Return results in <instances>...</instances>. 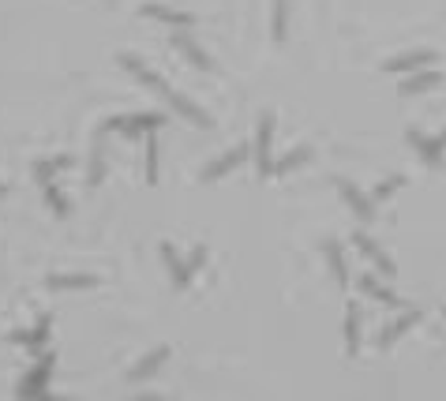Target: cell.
Returning <instances> with one entry per match:
<instances>
[{
  "label": "cell",
  "mask_w": 446,
  "mask_h": 401,
  "mask_svg": "<svg viewBox=\"0 0 446 401\" xmlns=\"http://www.w3.org/2000/svg\"><path fill=\"white\" fill-rule=\"evenodd\" d=\"M169 116L165 113H132V116H124V128L121 132L124 135H139V132H154V128H161Z\"/></svg>",
  "instance_id": "cell-8"
},
{
  "label": "cell",
  "mask_w": 446,
  "mask_h": 401,
  "mask_svg": "<svg viewBox=\"0 0 446 401\" xmlns=\"http://www.w3.org/2000/svg\"><path fill=\"white\" fill-rule=\"evenodd\" d=\"M409 139H412V143L420 147L424 161H431V165H435V161L442 158V150H446V143H442V139H428V135H420V132H409Z\"/></svg>",
  "instance_id": "cell-19"
},
{
  "label": "cell",
  "mask_w": 446,
  "mask_h": 401,
  "mask_svg": "<svg viewBox=\"0 0 446 401\" xmlns=\"http://www.w3.org/2000/svg\"><path fill=\"white\" fill-rule=\"evenodd\" d=\"M323 252H326V259H330V270H334V278H338V285L345 289V285H349V270H345V259H342L338 240H326Z\"/></svg>",
  "instance_id": "cell-17"
},
{
  "label": "cell",
  "mask_w": 446,
  "mask_h": 401,
  "mask_svg": "<svg viewBox=\"0 0 446 401\" xmlns=\"http://www.w3.org/2000/svg\"><path fill=\"white\" fill-rule=\"evenodd\" d=\"M121 64H124V68H128V72H132V75H135V79H139V83H147V86H150V90H158L161 97H169V90H173V86H169L165 79H161V75H158V72H150V68H147V64H143V60H139V57H132V53H121Z\"/></svg>",
  "instance_id": "cell-4"
},
{
  "label": "cell",
  "mask_w": 446,
  "mask_h": 401,
  "mask_svg": "<svg viewBox=\"0 0 446 401\" xmlns=\"http://www.w3.org/2000/svg\"><path fill=\"white\" fill-rule=\"evenodd\" d=\"M338 191L345 195V203H349V207L356 210V214H360V218L364 222H372V199H367V195L360 191V188H356V184H349V180H338Z\"/></svg>",
  "instance_id": "cell-11"
},
{
  "label": "cell",
  "mask_w": 446,
  "mask_h": 401,
  "mask_svg": "<svg viewBox=\"0 0 446 401\" xmlns=\"http://www.w3.org/2000/svg\"><path fill=\"white\" fill-rule=\"evenodd\" d=\"M105 150H102V135L94 139V154H90V184H102V172H105Z\"/></svg>",
  "instance_id": "cell-25"
},
{
  "label": "cell",
  "mask_w": 446,
  "mask_h": 401,
  "mask_svg": "<svg viewBox=\"0 0 446 401\" xmlns=\"http://www.w3.org/2000/svg\"><path fill=\"white\" fill-rule=\"evenodd\" d=\"M435 83H439V75H435V72L412 75V79L401 83V94H424V90H428V86H435Z\"/></svg>",
  "instance_id": "cell-22"
},
{
  "label": "cell",
  "mask_w": 446,
  "mask_h": 401,
  "mask_svg": "<svg viewBox=\"0 0 446 401\" xmlns=\"http://www.w3.org/2000/svg\"><path fill=\"white\" fill-rule=\"evenodd\" d=\"M417 322H420V315H417V311H409V315H401L398 322H390V327H386V334H383V338H379V345H383V349H386V345H394V341L401 338V334H405L409 327H417Z\"/></svg>",
  "instance_id": "cell-21"
},
{
  "label": "cell",
  "mask_w": 446,
  "mask_h": 401,
  "mask_svg": "<svg viewBox=\"0 0 446 401\" xmlns=\"http://www.w3.org/2000/svg\"><path fill=\"white\" fill-rule=\"evenodd\" d=\"M401 184H405V180H401V177H390V180L383 184V188H379V191H375V203H383V199H386V195H394V191L401 188Z\"/></svg>",
  "instance_id": "cell-28"
},
{
  "label": "cell",
  "mask_w": 446,
  "mask_h": 401,
  "mask_svg": "<svg viewBox=\"0 0 446 401\" xmlns=\"http://www.w3.org/2000/svg\"><path fill=\"white\" fill-rule=\"evenodd\" d=\"M53 367H57V353H53V349H49V353L41 349V353H38V364L30 367L27 379L15 386V401H38L41 394H46V386H49Z\"/></svg>",
  "instance_id": "cell-1"
},
{
  "label": "cell",
  "mask_w": 446,
  "mask_h": 401,
  "mask_svg": "<svg viewBox=\"0 0 446 401\" xmlns=\"http://www.w3.org/2000/svg\"><path fill=\"white\" fill-rule=\"evenodd\" d=\"M143 15L158 19V23H169V27H180V30L195 23V15H188V12H177V8H165V4H147V8H143Z\"/></svg>",
  "instance_id": "cell-9"
},
{
  "label": "cell",
  "mask_w": 446,
  "mask_h": 401,
  "mask_svg": "<svg viewBox=\"0 0 446 401\" xmlns=\"http://www.w3.org/2000/svg\"><path fill=\"white\" fill-rule=\"evenodd\" d=\"M135 401H161V397H154V394H135Z\"/></svg>",
  "instance_id": "cell-29"
},
{
  "label": "cell",
  "mask_w": 446,
  "mask_h": 401,
  "mask_svg": "<svg viewBox=\"0 0 446 401\" xmlns=\"http://www.w3.org/2000/svg\"><path fill=\"white\" fill-rule=\"evenodd\" d=\"M49 334H53V315H41L34 330H15V334H8V338L15 345H30L34 353H41V345L49 341Z\"/></svg>",
  "instance_id": "cell-5"
},
{
  "label": "cell",
  "mask_w": 446,
  "mask_h": 401,
  "mask_svg": "<svg viewBox=\"0 0 446 401\" xmlns=\"http://www.w3.org/2000/svg\"><path fill=\"white\" fill-rule=\"evenodd\" d=\"M161 259H165V266H169V278H173V285L177 289H184L188 285V281L195 278V270L203 266V259H206V252L199 247V252H195L188 263H184V259L177 255V247H169V244H161Z\"/></svg>",
  "instance_id": "cell-2"
},
{
  "label": "cell",
  "mask_w": 446,
  "mask_h": 401,
  "mask_svg": "<svg viewBox=\"0 0 446 401\" xmlns=\"http://www.w3.org/2000/svg\"><path fill=\"white\" fill-rule=\"evenodd\" d=\"M360 349V311H356V304L345 308V353H356Z\"/></svg>",
  "instance_id": "cell-15"
},
{
  "label": "cell",
  "mask_w": 446,
  "mask_h": 401,
  "mask_svg": "<svg viewBox=\"0 0 446 401\" xmlns=\"http://www.w3.org/2000/svg\"><path fill=\"white\" fill-rule=\"evenodd\" d=\"M46 285L49 289H94L97 278L94 274H49Z\"/></svg>",
  "instance_id": "cell-14"
},
{
  "label": "cell",
  "mask_w": 446,
  "mask_h": 401,
  "mask_svg": "<svg viewBox=\"0 0 446 401\" xmlns=\"http://www.w3.org/2000/svg\"><path fill=\"white\" fill-rule=\"evenodd\" d=\"M147 184H158V139L147 132Z\"/></svg>",
  "instance_id": "cell-24"
},
{
  "label": "cell",
  "mask_w": 446,
  "mask_h": 401,
  "mask_svg": "<svg viewBox=\"0 0 446 401\" xmlns=\"http://www.w3.org/2000/svg\"><path fill=\"white\" fill-rule=\"evenodd\" d=\"M41 191H46V203L53 207V214H57V218H68L72 207H68V199H64V191L57 188V180H46V184H41Z\"/></svg>",
  "instance_id": "cell-20"
},
{
  "label": "cell",
  "mask_w": 446,
  "mask_h": 401,
  "mask_svg": "<svg viewBox=\"0 0 446 401\" xmlns=\"http://www.w3.org/2000/svg\"><path fill=\"white\" fill-rule=\"evenodd\" d=\"M165 102L173 105V109H177L180 116H184V121H191V124H199V128H210L214 121H210V113H206V109H199V105H195V102H188V97H184L180 90H169V97H165Z\"/></svg>",
  "instance_id": "cell-6"
},
{
  "label": "cell",
  "mask_w": 446,
  "mask_h": 401,
  "mask_svg": "<svg viewBox=\"0 0 446 401\" xmlns=\"http://www.w3.org/2000/svg\"><path fill=\"white\" fill-rule=\"evenodd\" d=\"M173 46H177V49L184 53V57H188V64H195L199 72H210V68H214V60L206 57V53H203L199 46H195V41H191L188 34H173Z\"/></svg>",
  "instance_id": "cell-12"
},
{
  "label": "cell",
  "mask_w": 446,
  "mask_h": 401,
  "mask_svg": "<svg viewBox=\"0 0 446 401\" xmlns=\"http://www.w3.org/2000/svg\"><path fill=\"white\" fill-rule=\"evenodd\" d=\"M428 60H435L431 57V53H405V57H394V60H390L386 64V72H417V68H424V64H428Z\"/></svg>",
  "instance_id": "cell-18"
},
{
  "label": "cell",
  "mask_w": 446,
  "mask_h": 401,
  "mask_svg": "<svg viewBox=\"0 0 446 401\" xmlns=\"http://www.w3.org/2000/svg\"><path fill=\"white\" fill-rule=\"evenodd\" d=\"M165 360H169V349H165V345H161V349L147 353L143 360H139V364L132 367V372H128V379H132V383H143V379H150V375H154V372H158V367L165 364Z\"/></svg>",
  "instance_id": "cell-10"
},
{
  "label": "cell",
  "mask_w": 446,
  "mask_h": 401,
  "mask_svg": "<svg viewBox=\"0 0 446 401\" xmlns=\"http://www.w3.org/2000/svg\"><path fill=\"white\" fill-rule=\"evenodd\" d=\"M353 244L360 247V252H364V255H367V259H372V263L379 266V274H386V278H394V274H398V270H394V263H390V259L383 255V247H379V244H375L367 233H356V236H353Z\"/></svg>",
  "instance_id": "cell-7"
},
{
  "label": "cell",
  "mask_w": 446,
  "mask_h": 401,
  "mask_svg": "<svg viewBox=\"0 0 446 401\" xmlns=\"http://www.w3.org/2000/svg\"><path fill=\"white\" fill-rule=\"evenodd\" d=\"M285 4L289 0H274V41H285Z\"/></svg>",
  "instance_id": "cell-27"
},
{
  "label": "cell",
  "mask_w": 446,
  "mask_h": 401,
  "mask_svg": "<svg viewBox=\"0 0 446 401\" xmlns=\"http://www.w3.org/2000/svg\"><path fill=\"white\" fill-rule=\"evenodd\" d=\"M360 285H364V292H367V297H372V300H379V304H401V300L394 297V292H390V289H383V285H379L375 278H364Z\"/></svg>",
  "instance_id": "cell-23"
},
{
  "label": "cell",
  "mask_w": 446,
  "mask_h": 401,
  "mask_svg": "<svg viewBox=\"0 0 446 401\" xmlns=\"http://www.w3.org/2000/svg\"><path fill=\"white\" fill-rule=\"evenodd\" d=\"M68 165H72V158H68V154H57V158L34 161V177H38V184H46V180H57V172H64Z\"/></svg>",
  "instance_id": "cell-16"
},
{
  "label": "cell",
  "mask_w": 446,
  "mask_h": 401,
  "mask_svg": "<svg viewBox=\"0 0 446 401\" xmlns=\"http://www.w3.org/2000/svg\"><path fill=\"white\" fill-rule=\"evenodd\" d=\"M248 158V147H236V150H229L225 158H217L214 165H206V172H203V180H217V177H225V172H233L241 161Z\"/></svg>",
  "instance_id": "cell-13"
},
{
  "label": "cell",
  "mask_w": 446,
  "mask_h": 401,
  "mask_svg": "<svg viewBox=\"0 0 446 401\" xmlns=\"http://www.w3.org/2000/svg\"><path fill=\"white\" fill-rule=\"evenodd\" d=\"M308 158H311V150H308V147H300L297 154H285V158H281L278 165H274V172H278V177H281V172H289V169H297V165H304V161H308Z\"/></svg>",
  "instance_id": "cell-26"
},
{
  "label": "cell",
  "mask_w": 446,
  "mask_h": 401,
  "mask_svg": "<svg viewBox=\"0 0 446 401\" xmlns=\"http://www.w3.org/2000/svg\"><path fill=\"white\" fill-rule=\"evenodd\" d=\"M270 135H274V113H266L259 121V132H255V161H259V177H274V161H270Z\"/></svg>",
  "instance_id": "cell-3"
},
{
  "label": "cell",
  "mask_w": 446,
  "mask_h": 401,
  "mask_svg": "<svg viewBox=\"0 0 446 401\" xmlns=\"http://www.w3.org/2000/svg\"><path fill=\"white\" fill-rule=\"evenodd\" d=\"M0 195H4V184H0Z\"/></svg>",
  "instance_id": "cell-30"
}]
</instances>
